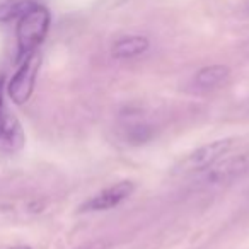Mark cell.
Segmentation results:
<instances>
[{
	"label": "cell",
	"instance_id": "obj_9",
	"mask_svg": "<svg viewBox=\"0 0 249 249\" xmlns=\"http://www.w3.org/2000/svg\"><path fill=\"white\" fill-rule=\"evenodd\" d=\"M154 137L152 124H149L143 120H130L124 124V139L132 145H143L150 142Z\"/></svg>",
	"mask_w": 249,
	"mask_h": 249
},
{
	"label": "cell",
	"instance_id": "obj_13",
	"mask_svg": "<svg viewBox=\"0 0 249 249\" xmlns=\"http://www.w3.org/2000/svg\"><path fill=\"white\" fill-rule=\"evenodd\" d=\"M9 249H33V248L26 244H19V246H12V248H9Z\"/></svg>",
	"mask_w": 249,
	"mask_h": 249
},
{
	"label": "cell",
	"instance_id": "obj_6",
	"mask_svg": "<svg viewBox=\"0 0 249 249\" xmlns=\"http://www.w3.org/2000/svg\"><path fill=\"white\" fill-rule=\"evenodd\" d=\"M26 145V133L18 116L7 107L0 109V150L7 154H16Z\"/></svg>",
	"mask_w": 249,
	"mask_h": 249
},
{
	"label": "cell",
	"instance_id": "obj_7",
	"mask_svg": "<svg viewBox=\"0 0 249 249\" xmlns=\"http://www.w3.org/2000/svg\"><path fill=\"white\" fill-rule=\"evenodd\" d=\"M150 48V41L147 36L133 35V36H123L116 39L111 48V55L118 60H130L140 56Z\"/></svg>",
	"mask_w": 249,
	"mask_h": 249
},
{
	"label": "cell",
	"instance_id": "obj_5",
	"mask_svg": "<svg viewBox=\"0 0 249 249\" xmlns=\"http://www.w3.org/2000/svg\"><path fill=\"white\" fill-rule=\"evenodd\" d=\"M135 191V183L133 181H120L113 186L104 188L103 191L96 193L86 200L79 207V212H106L111 208L121 205L124 200H128Z\"/></svg>",
	"mask_w": 249,
	"mask_h": 249
},
{
	"label": "cell",
	"instance_id": "obj_4",
	"mask_svg": "<svg viewBox=\"0 0 249 249\" xmlns=\"http://www.w3.org/2000/svg\"><path fill=\"white\" fill-rule=\"evenodd\" d=\"M249 173V152L237 156H225L220 160L201 173L200 183L203 186H225L234 181H239Z\"/></svg>",
	"mask_w": 249,
	"mask_h": 249
},
{
	"label": "cell",
	"instance_id": "obj_8",
	"mask_svg": "<svg viewBox=\"0 0 249 249\" xmlns=\"http://www.w3.org/2000/svg\"><path fill=\"white\" fill-rule=\"evenodd\" d=\"M231 69L227 65H208L203 67L195 75V86L198 89H213L229 79Z\"/></svg>",
	"mask_w": 249,
	"mask_h": 249
},
{
	"label": "cell",
	"instance_id": "obj_12",
	"mask_svg": "<svg viewBox=\"0 0 249 249\" xmlns=\"http://www.w3.org/2000/svg\"><path fill=\"white\" fill-rule=\"evenodd\" d=\"M4 89H5V77L0 73V109L5 107L4 104Z\"/></svg>",
	"mask_w": 249,
	"mask_h": 249
},
{
	"label": "cell",
	"instance_id": "obj_10",
	"mask_svg": "<svg viewBox=\"0 0 249 249\" xmlns=\"http://www.w3.org/2000/svg\"><path fill=\"white\" fill-rule=\"evenodd\" d=\"M35 4L36 2L33 0H5L0 4V22H11L19 19Z\"/></svg>",
	"mask_w": 249,
	"mask_h": 249
},
{
	"label": "cell",
	"instance_id": "obj_2",
	"mask_svg": "<svg viewBox=\"0 0 249 249\" xmlns=\"http://www.w3.org/2000/svg\"><path fill=\"white\" fill-rule=\"evenodd\" d=\"M234 143H235V139H232V137L218 139L210 143H205V145L198 147V149L193 150L191 154H188V156L174 167V173H178V174L203 173L205 169L213 166L217 160H220L222 157L227 156L232 147H234Z\"/></svg>",
	"mask_w": 249,
	"mask_h": 249
},
{
	"label": "cell",
	"instance_id": "obj_3",
	"mask_svg": "<svg viewBox=\"0 0 249 249\" xmlns=\"http://www.w3.org/2000/svg\"><path fill=\"white\" fill-rule=\"evenodd\" d=\"M39 69H41V53L39 52H33L31 55L21 60L18 72L12 75L7 84V94L12 103L22 106L31 99Z\"/></svg>",
	"mask_w": 249,
	"mask_h": 249
},
{
	"label": "cell",
	"instance_id": "obj_11",
	"mask_svg": "<svg viewBox=\"0 0 249 249\" xmlns=\"http://www.w3.org/2000/svg\"><path fill=\"white\" fill-rule=\"evenodd\" d=\"M111 246H113V242L109 239H97V241H90L75 249H111Z\"/></svg>",
	"mask_w": 249,
	"mask_h": 249
},
{
	"label": "cell",
	"instance_id": "obj_14",
	"mask_svg": "<svg viewBox=\"0 0 249 249\" xmlns=\"http://www.w3.org/2000/svg\"><path fill=\"white\" fill-rule=\"evenodd\" d=\"M246 12L249 14V2H248V5H246Z\"/></svg>",
	"mask_w": 249,
	"mask_h": 249
},
{
	"label": "cell",
	"instance_id": "obj_1",
	"mask_svg": "<svg viewBox=\"0 0 249 249\" xmlns=\"http://www.w3.org/2000/svg\"><path fill=\"white\" fill-rule=\"evenodd\" d=\"M50 22H52L50 11L38 2L18 19L16 38H18L19 62L31 55L33 52H38L39 45L45 41L46 35H48Z\"/></svg>",
	"mask_w": 249,
	"mask_h": 249
}]
</instances>
